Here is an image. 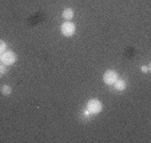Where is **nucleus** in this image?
Listing matches in <instances>:
<instances>
[{
  "instance_id": "nucleus-1",
  "label": "nucleus",
  "mask_w": 151,
  "mask_h": 143,
  "mask_svg": "<svg viewBox=\"0 0 151 143\" xmlns=\"http://www.w3.org/2000/svg\"><path fill=\"white\" fill-rule=\"evenodd\" d=\"M86 109L88 110L92 115H96V114H99V112H102L103 104H102V102H100L99 99H90L88 102H87Z\"/></svg>"
},
{
  "instance_id": "nucleus-2",
  "label": "nucleus",
  "mask_w": 151,
  "mask_h": 143,
  "mask_svg": "<svg viewBox=\"0 0 151 143\" xmlns=\"http://www.w3.org/2000/svg\"><path fill=\"white\" fill-rule=\"evenodd\" d=\"M60 32H62L63 36L71 37L72 35L76 32V26H75L72 22H64V23L60 26Z\"/></svg>"
},
{
  "instance_id": "nucleus-3",
  "label": "nucleus",
  "mask_w": 151,
  "mask_h": 143,
  "mask_svg": "<svg viewBox=\"0 0 151 143\" xmlns=\"http://www.w3.org/2000/svg\"><path fill=\"white\" fill-rule=\"evenodd\" d=\"M16 60H17V56H16V54H15L14 51L7 50V51H4L3 54H1V63L6 64L7 67L15 64L16 63Z\"/></svg>"
},
{
  "instance_id": "nucleus-4",
  "label": "nucleus",
  "mask_w": 151,
  "mask_h": 143,
  "mask_svg": "<svg viewBox=\"0 0 151 143\" xmlns=\"http://www.w3.org/2000/svg\"><path fill=\"white\" fill-rule=\"evenodd\" d=\"M118 79H119V74H118L115 70H107V71L103 74V82H104L107 86H112Z\"/></svg>"
},
{
  "instance_id": "nucleus-5",
  "label": "nucleus",
  "mask_w": 151,
  "mask_h": 143,
  "mask_svg": "<svg viewBox=\"0 0 151 143\" xmlns=\"http://www.w3.org/2000/svg\"><path fill=\"white\" fill-rule=\"evenodd\" d=\"M62 16H63V19L66 20V22H70V20L74 19L75 12H74V9L72 8H64L63 9V12H62Z\"/></svg>"
},
{
  "instance_id": "nucleus-6",
  "label": "nucleus",
  "mask_w": 151,
  "mask_h": 143,
  "mask_svg": "<svg viewBox=\"0 0 151 143\" xmlns=\"http://www.w3.org/2000/svg\"><path fill=\"white\" fill-rule=\"evenodd\" d=\"M112 86H114V88L116 90V91H124V90L127 88V83H126V80L120 79V78L115 82L114 84H112Z\"/></svg>"
},
{
  "instance_id": "nucleus-7",
  "label": "nucleus",
  "mask_w": 151,
  "mask_h": 143,
  "mask_svg": "<svg viewBox=\"0 0 151 143\" xmlns=\"http://www.w3.org/2000/svg\"><path fill=\"white\" fill-rule=\"evenodd\" d=\"M0 92H1V95H4V96H8V95L12 94V87L9 86V84H3V86L0 87Z\"/></svg>"
},
{
  "instance_id": "nucleus-8",
  "label": "nucleus",
  "mask_w": 151,
  "mask_h": 143,
  "mask_svg": "<svg viewBox=\"0 0 151 143\" xmlns=\"http://www.w3.org/2000/svg\"><path fill=\"white\" fill-rule=\"evenodd\" d=\"M4 51H7V43L4 40H0V54H3Z\"/></svg>"
},
{
  "instance_id": "nucleus-9",
  "label": "nucleus",
  "mask_w": 151,
  "mask_h": 143,
  "mask_svg": "<svg viewBox=\"0 0 151 143\" xmlns=\"http://www.w3.org/2000/svg\"><path fill=\"white\" fill-rule=\"evenodd\" d=\"M6 74H7V66L3 63H0V76H3Z\"/></svg>"
},
{
  "instance_id": "nucleus-10",
  "label": "nucleus",
  "mask_w": 151,
  "mask_h": 143,
  "mask_svg": "<svg viewBox=\"0 0 151 143\" xmlns=\"http://www.w3.org/2000/svg\"><path fill=\"white\" fill-rule=\"evenodd\" d=\"M140 71H142L143 74H148V72L151 71V68H150V66H142L140 67Z\"/></svg>"
},
{
  "instance_id": "nucleus-11",
  "label": "nucleus",
  "mask_w": 151,
  "mask_h": 143,
  "mask_svg": "<svg viewBox=\"0 0 151 143\" xmlns=\"http://www.w3.org/2000/svg\"><path fill=\"white\" fill-rule=\"evenodd\" d=\"M0 63H1V54H0Z\"/></svg>"
}]
</instances>
